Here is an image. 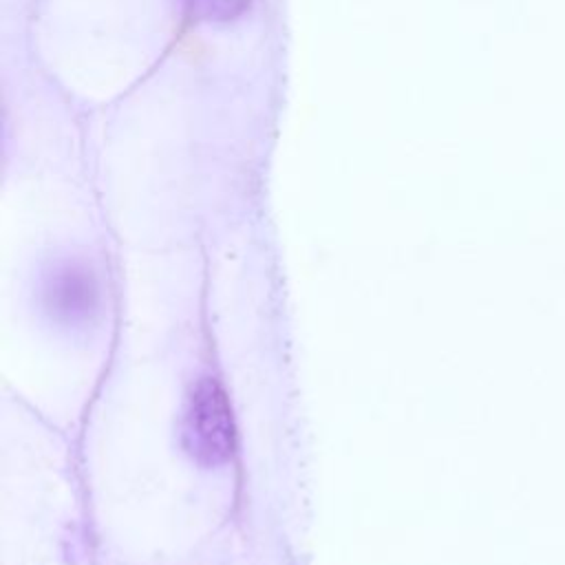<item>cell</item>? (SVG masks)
Segmentation results:
<instances>
[{
	"label": "cell",
	"mask_w": 565,
	"mask_h": 565,
	"mask_svg": "<svg viewBox=\"0 0 565 565\" xmlns=\"http://www.w3.org/2000/svg\"><path fill=\"white\" fill-rule=\"evenodd\" d=\"M234 419L223 388L203 377L183 415V446L201 463H221L234 452Z\"/></svg>",
	"instance_id": "obj_1"
},
{
	"label": "cell",
	"mask_w": 565,
	"mask_h": 565,
	"mask_svg": "<svg viewBox=\"0 0 565 565\" xmlns=\"http://www.w3.org/2000/svg\"><path fill=\"white\" fill-rule=\"evenodd\" d=\"M44 298L53 316L62 320H79L97 307V282L84 267L66 265L49 280Z\"/></svg>",
	"instance_id": "obj_2"
},
{
	"label": "cell",
	"mask_w": 565,
	"mask_h": 565,
	"mask_svg": "<svg viewBox=\"0 0 565 565\" xmlns=\"http://www.w3.org/2000/svg\"><path fill=\"white\" fill-rule=\"evenodd\" d=\"M249 0H194L196 11L207 20H232L245 11Z\"/></svg>",
	"instance_id": "obj_3"
}]
</instances>
